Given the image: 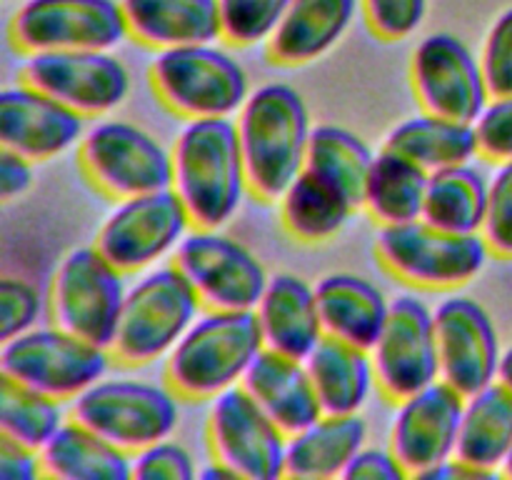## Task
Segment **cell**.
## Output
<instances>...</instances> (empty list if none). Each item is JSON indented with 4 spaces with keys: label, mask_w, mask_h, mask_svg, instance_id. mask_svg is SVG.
Returning a JSON list of instances; mask_svg holds the SVG:
<instances>
[{
    "label": "cell",
    "mask_w": 512,
    "mask_h": 480,
    "mask_svg": "<svg viewBox=\"0 0 512 480\" xmlns=\"http://www.w3.org/2000/svg\"><path fill=\"white\" fill-rule=\"evenodd\" d=\"M278 203L283 228L308 245L335 238L355 210L343 190L308 168L288 185Z\"/></svg>",
    "instance_id": "4dcf8cb0"
},
{
    "label": "cell",
    "mask_w": 512,
    "mask_h": 480,
    "mask_svg": "<svg viewBox=\"0 0 512 480\" xmlns=\"http://www.w3.org/2000/svg\"><path fill=\"white\" fill-rule=\"evenodd\" d=\"M178 398L180 395L168 383L100 378L70 400V418L135 455L173 435L180 420Z\"/></svg>",
    "instance_id": "8992f818"
},
{
    "label": "cell",
    "mask_w": 512,
    "mask_h": 480,
    "mask_svg": "<svg viewBox=\"0 0 512 480\" xmlns=\"http://www.w3.org/2000/svg\"><path fill=\"white\" fill-rule=\"evenodd\" d=\"M410 80L425 113L440 118L475 123L490 103L480 60L450 33L420 40L410 60Z\"/></svg>",
    "instance_id": "e0dca14e"
},
{
    "label": "cell",
    "mask_w": 512,
    "mask_h": 480,
    "mask_svg": "<svg viewBox=\"0 0 512 480\" xmlns=\"http://www.w3.org/2000/svg\"><path fill=\"white\" fill-rule=\"evenodd\" d=\"M320 408L330 415H353L363 410L378 385L370 350L325 335L305 358Z\"/></svg>",
    "instance_id": "83f0119b"
},
{
    "label": "cell",
    "mask_w": 512,
    "mask_h": 480,
    "mask_svg": "<svg viewBox=\"0 0 512 480\" xmlns=\"http://www.w3.org/2000/svg\"><path fill=\"white\" fill-rule=\"evenodd\" d=\"M200 308L198 293L175 265L153 270L125 290L110 353L123 365H150L168 358L198 320Z\"/></svg>",
    "instance_id": "277c9868"
},
{
    "label": "cell",
    "mask_w": 512,
    "mask_h": 480,
    "mask_svg": "<svg viewBox=\"0 0 512 480\" xmlns=\"http://www.w3.org/2000/svg\"><path fill=\"white\" fill-rule=\"evenodd\" d=\"M173 265L205 310H255L270 275L245 245L220 228H195L180 240Z\"/></svg>",
    "instance_id": "8fae6325"
},
{
    "label": "cell",
    "mask_w": 512,
    "mask_h": 480,
    "mask_svg": "<svg viewBox=\"0 0 512 480\" xmlns=\"http://www.w3.org/2000/svg\"><path fill=\"white\" fill-rule=\"evenodd\" d=\"M170 153L173 190L193 228L228 225L250 190L235 120H188Z\"/></svg>",
    "instance_id": "6da1fadb"
},
{
    "label": "cell",
    "mask_w": 512,
    "mask_h": 480,
    "mask_svg": "<svg viewBox=\"0 0 512 480\" xmlns=\"http://www.w3.org/2000/svg\"><path fill=\"white\" fill-rule=\"evenodd\" d=\"M343 478L360 480V478H373V480H400L408 478L405 470L400 468L398 458L393 455V450L383 448H363L353 458V463L348 465Z\"/></svg>",
    "instance_id": "7bdbcfd3"
},
{
    "label": "cell",
    "mask_w": 512,
    "mask_h": 480,
    "mask_svg": "<svg viewBox=\"0 0 512 480\" xmlns=\"http://www.w3.org/2000/svg\"><path fill=\"white\" fill-rule=\"evenodd\" d=\"M498 380L503 385H508L512 390V345L508 350L503 353V358H500V370H498Z\"/></svg>",
    "instance_id": "7dc6e473"
},
{
    "label": "cell",
    "mask_w": 512,
    "mask_h": 480,
    "mask_svg": "<svg viewBox=\"0 0 512 480\" xmlns=\"http://www.w3.org/2000/svg\"><path fill=\"white\" fill-rule=\"evenodd\" d=\"M85 135L83 115L28 83L0 93V145L33 163L55 158Z\"/></svg>",
    "instance_id": "ffe728a7"
},
{
    "label": "cell",
    "mask_w": 512,
    "mask_h": 480,
    "mask_svg": "<svg viewBox=\"0 0 512 480\" xmlns=\"http://www.w3.org/2000/svg\"><path fill=\"white\" fill-rule=\"evenodd\" d=\"M63 423V400L50 398L8 375L0 378V435L40 453Z\"/></svg>",
    "instance_id": "e575fe53"
},
{
    "label": "cell",
    "mask_w": 512,
    "mask_h": 480,
    "mask_svg": "<svg viewBox=\"0 0 512 480\" xmlns=\"http://www.w3.org/2000/svg\"><path fill=\"white\" fill-rule=\"evenodd\" d=\"M128 33L155 50L223 38L218 0H120Z\"/></svg>",
    "instance_id": "603a6c76"
},
{
    "label": "cell",
    "mask_w": 512,
    "mask_h": 480,
    "mask_svg": "<svg viewBox=\"0 0 512 480\" xmlns=\"http://www.w3.org/2000/svg\"><path fill=\"white\" fill-rule=\"evenodd\" d=\"M503 475H510V478H512V453H510V458L505 460V465H503Z\"/></svg>",
    "instance_id": "c3c4849f"
},
{
    "label": "cell",
    "mask_w": 512,
    "mask_h": 480,
    "mask_svg": "<svg viewBox=\"0 0 512 480\" xmlns=\"http://www.w3.org/2000/svg\"><path fill=\"white\" fill-rule=\"evenodd\" d=\"M0 313H3V343L35 328L40 315V295L28 280L3 278L0 283Z\"/></svg>",
    "instance_id": "b9f144b4"
},
{
    "label": "cell",
    "mask_w": 512,
    "mask_h": 480,
    "mask_svg": "<svg viewBox=\"0 0 512 480\" xmlns=\"http://www.w3.org/2000/svg\"><path fill=\"white\" fill-rule=\"evenodd\" d=\"M293 0H218L223 40L233 45L268 43Z\"/></svg>",
    "instance_id": "d590c367"
},
{
    "label": "cell",
    "mask_w": 512,
    "mask_h": 480,
    "mask_svg": "<svg viewBox=\"0 0 512 480\" xmlns=\"http://www.w3.org/2000/svg\"><path fill=\"white\" fill-rule=\"evenodd\" d=\"M375 250L380 263L395 278L428 290L468 285L483 273L490 255L483 233H448L423 218L403 225H383Z\"/></svg>",
    "instance_id": "52a82bcc"
},
{
    "label": "cell",
    "mask_w": 512,
    "mask_h": 480,
    "mask_svg": "<svg viewBox=\"0 0 512 480\" xmlns=\"http://www.w3.org/2000/svg\"><path fill=\"white\" fill-rule=\"evenodd\" d=\"M30 183H33V160L13 153V150H3L0 153V195L3 200L23 195Z\"/></svg>",
    "instance_id": "f6af8a7d"
},
{
    "label": "cell",
    "mask_w": 512,
    "mask_h": 480,
    "mask_svg": "<svg viewBox=\"0 0 512 480\" xmlns=\"http://www.w3.org/2000/svg\"><path fill=\"white\" fill-rule=\"evenodd\" d=\"M200 478L203 480H220V478H235L233 475V470L230 468H225L223 463H220V460H215L213 458V463H208L205 465V468H200Z\"/></svg>",
    "instance_id": "bcb514c9"
},
{
    "label": "cell",
    "mask_w": 512,
    "mask_h": 480,
    "mask_svg": "<svg viewBox=\"0 0 512 480\" xmlns=\"http://www.w3.org/2000/svg\"><path fill=\"white\" fill-rule=\"evenodd\" d=\"M430 173L395 150L383 148L373 160L363 208L383 225H403L423 218Z\"/></svg>",
    "instance_id": "1f68e13d"
},
{
    "label": "cell",
    "mask_w": 512,
    "mask_h": 480,
    "mask_svg": "<svg viewBox=\"0 0 512 480\" xmlns=\"http://www.w3.org/2000/svg\"><path fill=\"white\" fill-rule=\"evenodd\" d=\"M123 275L95 245L70 250L53 275V323L110 350L125 300Z\"/></svg>",
    "instance_id": "30bf717a"
},
{
    "label": "cell",
    "mask_w": 512,
    "mask_h": 480,
    "mask_svg": "<svg viewBox=\"0 0 512 480\" xmlns=\"http://www.w3.org/2000/svg\"><path fill=\"white\" fill-rule=\"evenodd\" d=\"M80 168L115 200L173 188V153L143 128L103 120L80 138Z\"/></svg>",
    "instance_id": "9c48e42d"
},
{
    "label": "cell",
    "mask_w": 512,
    "mask_h": 480,
    "mask_svg": "<svg viewBox=\"0 0 512 480\" xmlns=\"http://www.w3.org/2000/svg\"><path fill=\"white\" fill-rule=\"evenodd\" d=\"M315 295L328 338L373 350L390 310L378 285L353 273H333L315 285Z\"/></svg>",
    "instance_id": "cb8c5ba5"
},
{
    "label": "cell",
    "mask_w": 512,
    "mask_h": 480,
    "mask_svg": "<svg viewBox=\"0 0 512 480\" xmlns=\"http://www.w3.org/2000/svg\"><path fill=\"white\" fill-rule=\"evenodd\" d=\"M385 148L405 155L428 173L468 165L480 155L475 123H458L433 113L415 115L395 125L385 138Z\"/></svg>",
    "instance_id": "f546056e"
},
{
    "label": "cell",
    "mask_w": 512,
    "mask_h": 480,
    "mask_svg": "<svg viewBox=\"0 0 512 480\" xmlns=\"http://www.w3.org/2000/svg\"><path fill=\"white\" fill-rule=\"evenodd\" d=\"M128 35L120 0H25L10 23V38L28 55L113 50Z\"/></svg>",
    "instance_id": "7c38bea8"
},
{
    "label": "cell",
    "mask_w": 512,
    "mask_h": 480,
    "mask_svg": "<svg viewBox=\"0 0 512 480\" xmlns=\"http://www.w3.org/2000/svg\"><path fill=\"white\" fill-rule=\"evenodd\" d=\"M198 475L195 460L180 443H170L168 438L148 445L133 455V478L140 480H193Z\"/></svg>",
    "instance_id": "ab89813d"
},
{
    "label": "cell",
    "mask_w": 512,
    "mask_h": 480,
    "mask_svg": "<svg viewBox=\"0 0 512 480\" xmlns=\"http://www.w3.org/2000/svg\"><path fill=\"white\" fill-rule=\"evenodd\" d=\"M23 83L83 118H98L128 98L130 73L110 50H60L28 55Z\"/></svg>",
    "instance_id": "2e32d148"
},
{
    "label": "cell",
    "mask_w": 512,
    "mask_h": 480,
    "mask_svg": "<svg viewBox=\"0 0 512 480\" xmlns=\"http://www.w3.org/2000/svg\"><path fill=\"white\" fill-rule=\"evenodd\" d=\"M480 155L495 163L512 160V95L490 98L488 108L475 120Z\"/></svg>",
    "instance_id": "60d3db41"
},
{
    "label": "cell",
    "mask_w": 512,
    "mask_h": 480,
    "mask_svg": "<svg viewBox=\"0 0 512 480\" xmlns=\"http://www.w3.org/2000/svg\"><path fill=\"white\" fill-rule=\"evenodd\" d=\"M378 388L393 403L440 380L435 313L415 295L390 300L388 320L370 350Z\"/></svg>",
    "instance_id": "9a60e30c"
},
{
    "label": "cell",
    "mask_w": 512,
    "mask_h": 480,
    "mask_svg": "<svg viewBox=\"0 0 512 480\" xmlns=\"http://www.w3.org/2000/svg\"><path fill=\"white\" fill-rule=\"evenodd\" d=\"M373 160V150L350 130L338 128V125H318L310 133L305 168L343 190L353 200L355 208H363L365 203V185H368Z\"/></svg>",
    "instance_id": "836d02e7"
},
{
    "label": "cell",
    "mask_w": 512,
    "mask_h": 480,
    "mask_svg": "<svg viewBox=\"0 0 512 480\" xmlns=\"http://www.w3.org/2000/svg\"><path fill=\"white\" fill-rule=\"evenodd\" d=\"M110 358L113 353L103 345L53 325L5 340L0 373L65 403L98 383L108 373Z\"/></svg>",
    "instance_id": "ba28073f"
},
{
    "label": "cell",
    "mask_w": 512,
    "mask_h": 480,
    "mask_svg": "<svg viewBox=\"0 0 512 480\" xmlns=\"http://www.w3.org/2000/svg\"><path fill=\"white\" fill-rule=\"evenodd\" d=\"M358 10V0H293L268 40L270 60L305 65L328 53L345 33Z\"/></svg>",
    "instance_id": "484cf974"
},
{
    "label": "cell",
    "mask_w": 512,
    "mask_h": 480,
    "mask_svg": "<svg viewBox=\"0 0 512 480\" xmlns=\"http://www.w3.org/2000/svg\"><path fill=\"white\" fill-rule=\"evenodd\" d=\"M490 98L512 95V8L505 10L490 28L480 55Z\"/></svg>",
    "instance_id": "74e56055"
},
{
    "label": "cell",
    "mask_w": 512,
    "mask_h": 480,
    "mask_svg": "<svg viewBox=\"0 0 512 480\" xmlns=\"http://www.w3.org/2000/svg\"><path fill=\"white\" fill-rule=\"evenodd\" d=\"M263 350L255 310H208L165 358V383L183 400H213L243 383Z\"/></svg>",
    "instance_id": "3957f363"
},
{
    "label": "cell",
    "mask_w": 512,
    "mask_h": 480,
    "mask_svg": "<svg viewBox=\"0 0 512 480\" xmlns=\"http://www.w3.org/2000/svg\"><path fill=\"white\" fill-rule=\"evenodd\" d=\"M150 80L160 103L188 120L233 118L250 95L245 70L215 43L158 50Z\"/></svg>",
    "instance_id": "5b68a950"
},
{
    "label": "cell",
    "mask_w": 512,
    "mask_h": 480,
    "mask_svg": "<svg viewBox=\"0 0 512 480\" xmlns=\"http://www.w3.org/2000/svg\"><path fill=\"white\" fill-rule=\"evenodd\" d=\"M512 453V390L500 380L465 398L455 458L485 478L503 473Z\"/></svg>",
    "instance_id": "4316f807"
},
{
    "label": "cell",
    "mask_w": 512,
    "mask_h": 480,
    "mask_svg": "<svg viewBox=\"0 0 512 480\" xmlns=\"http://www.w3.org/2000/svg\"><path fill=\"white\" fill-rule=\"evenodd\" d=\"M240 385L285 435L300 433L323 415L305 360L265 348Z\"/></svg>",
    "instance_id": "7402d4cb"
},
{
    "label": "cell",
    "mask_w": 512,
    "mask_h": 480,
    "mask_svg": "<svg viewBox=\"0 0 512 480\" xmlns=\"http://www.w3.org/2000/svg\"><path fill=\"white\" fill-rule=\"evenodd\" d=\"M43 475L58 480H128L133 455L78 420H65L40 450Z\"/></svg>",
    "instance_id": "f1b7e54d"
},
{
    "label": "cell",
    "mask_w": 512,
    "mask_h": 480,
    "mask_svg": "<svg viewBox=\"0 0 512 480\" xmlns=\"http://www.w3.org/2000/svg\"><path fill=\"white\" fill-rule=\"evenodd\" d=\"M255 315L265 348L288 358L305 360L325 338L315 285L300 275H270Z\"/></svg>",
    "instance_id": "44dd1931"
},
{
    "label": "cell",
    "mask_w": 512,
    "mask_h": 480,
    "mask_svg": "<svg viewBox=\"0 0 512 480\" xmlns=\"http://www.w3.org/2000/svg\"><path fill=\"white\" fill-rule=\"evenodd\" d=\"M368 425L353 415L323 413L300 433L288 435L285 478H343L355 455L365 448Z\"/></svg>",
    "instance_id": "d4e9b609"
},
{
    "label": "cell",
    "mask_w": 512,
    "mask_h": 480,
    "mask_svg": "<svg viewBox=\"0 0 512 480\" xmlns=\"http://www.w3.org/2000/svg\"><path fill=\"white\" fill-rule=\"evenodd\" d=\"M428 0H363L370 30L383 40H403L420 28Z\"/></svg>",
    "instance_id": "f35d334b"
},
{
    "label": "cell",
    "mask_w": 512,
    "mask_h": 480,
    "mask_svg": "<svg viewBox=\"0 0 512 480\" xmlns=\"http://www.w3.org/2000/svg\"><path fill=\"white\" fill-rule=\"evenodd\" d=\"M488 208V180L473 165L430 173L423 220L448 233L473 235L483 230Z\"/></svg>",
    "instance_id": "d6a6232c"
},
{
    "label": "cell",
    "mask_w": 512,
    "mask_h": 480,
    "mask_svg": "<svg viewBox=\"0 0 512 480\" xmlns=\"http://www.w3.org/2000/svg\"><path fill=\"white\" fill-rule=\"evenodd\" d=\"M435 313L440 380L465 398L498 380L500 340L488 310L473 298L450 295Z\"/></svg>",
    "instance_id": "d6986e66"
},
{
    "label": "cell",
    "mask_w": 512,
    "mask_h": 480,
    "mask_svg": "<svg viewBox=\"0 0 512 480\" xmlns=\"http://www.w3.org/2000/svg\"><path fill=\"white\" fill-rule=\"evenodd\" d=\"M43 475L40 453L0 435V480H35Z\"/></svg>",
    "instance_id": "ee69618b"
},
{
    "label": "cell",
    "mask_w": 512,
    "mask_h": 480,
    "mask_svg": "<svg viewBox=\"0 0 512 480\" xmlns=\"http://www.w3.org/2000/svg\"><path fill=\"white\" fill-rule=\"evenodd\" d=\"M235 125L250 193L278 203L308 163L313 125L303 95L285 83L263 85L248 95Z\"/></svg>",
    "instance_id": "7a4b0ae2"
},
{
    "label": "cell",
    "mask_w": 512,
    "mask_h": 480,
    "mask_svg": "<svg viewBox=\"0 0 512 480\" xmlns=\"http://www.w3.org/2000/svg\"><path fill=\"white\" fill-rule=\"evenodd\" d=\"M483 238L490 253L512 258V160L500 163L488 180V208H485Z\"/></svg>",
    "instance_id": "8d00e7d4"
},
{
    "label": "cell",
    "mask_w": 512,
    "mask_h": 480,
    "mask_svg": "<svg viewBox=\"0 0 512 480\" xmlns=\"http://www.w3.org/2000/svg\"><path fill=\"white\" fill-rule=\"evenodd\" d=\"M463 408L465 395L445 380L400 400L390 428V450L408 478H425L455 458Z\"/></svg>",
    "instance_id": "ac0fdd59"
},
{
    "label": "cell",
    "mask_w": 512,
    "mask_h": 480,
    "mask_svg": "<svg viewBox=\"0 0 512 480\" xmlns=\"http://www.w3.org/2000/svg\"><path fill=\"white\" fill-rule=\"evenodd\" d=\"M190 225L175 190H155L118 200L95 235V248L123 273H138L178 248Z\"/></svg>",
    "instance_id": "4fadbf2b"
},
{
    "label": "cell",
    "mask_w": 512,
    "mask_h": 480,
    "mask_svg": "<svg viewBox=\"0 0 512 480\" xmlns=\"http://www.w3.org/2000/svg\"><path fill=\"white\" fill-rule=\"evenodd\" d=\"M208 443L213 458L233 470L235 478H285L288 435L260 410L243 385L210 400Z\"/></svg>",
    "instance_id": "5bb4252c"
}]
</instances>
